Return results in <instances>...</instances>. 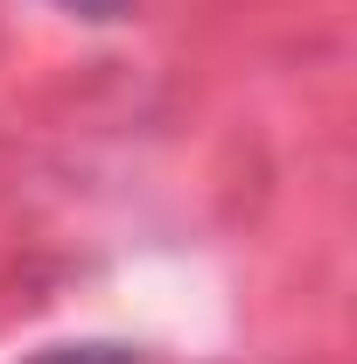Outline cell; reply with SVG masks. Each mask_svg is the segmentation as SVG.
Here are the masks:
<instances>
[{"label": "cell", "mask_w": 357, "mask_h": 364, "mask_svg": "<svg viewBox=\"0 0 357 364\" xmlns=\"http://www.w3.org/2000/svg\"><path fill=\"white\" fill-rule=\"evenodd\" d=\"M36 364H134L119 343H63V350H43Z\"/></svg>", "instance_id": "cell-1"}, {"label": "cell", "mask_w": 357, "mask_h": 364, "mask_svg": "<svg viewBox=\"0 0 357 364\" xmlns=\"http://www.w3.org/2000/svg\"><path fill=\"white\" fill-rule=\"evenodd\" d=\"M56 7H63V14H78V21H119L134 0H56Z\"/></svg>", "instance_id": "cell-2"}]
</instances>
